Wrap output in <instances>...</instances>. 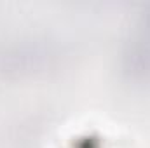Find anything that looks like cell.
Segmentation results:
<instances>
[{"instance_id":"1","label":"cell","mask_w":150,"mask_h":148,"mask_svg":"<svg viewBox=\"0 0 150 148\" xmlns=\"http://www.w3.org/2000/svg\"><path fill=\"white\" fill-rule=\"evenodd\" d=\"M129 59L133 70L147 75L150 73V14H147L142 21V33L133 44Z\"/></svg>"}]
</instances>
